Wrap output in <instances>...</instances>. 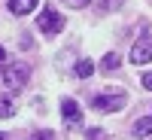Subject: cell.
<instances>
[{
  "mask_svg": "<svg viewBox=\"0 0 152 140\" xmlns=\"http://www.w3.org/2000/svg\"><path fill=\"white\" fill-rule=\"evenodd\" d=\"M149 58H152L149 34H140V37H137V43H134V49H131V61H134V64H149Z\"/></svg>",
  "mask_w": 152,
  "mask_h": 140,
  "instance_id": "5",
  "label": "cell"
},
{
  "mask_svg": "<svg viewBox=\"0 0 152 140\" xmlns=\"http://www.w3.org/2000/svg\"><path fill=\"white\" fill-rule=\"evenodd\" d=\"M100 67L113 73V70L119 67V55H116V52H110V55H104V61H100Z\"/></svg>",
  "mask_w": 152,
  "mask_h": 140,
  "instance_id": "11",
  "label": "cell"
},
{
  "mask_svg": "<svg viewBox=\"0 0 152 140\" xmlns=\"http://www.w3.org/2000/svg\"><path fill=\"white\" fill-rule=\"evenodd\" d=\"M152 134V116H143L134 122V137H149Z\"/></svg>",
  "mask_w": 152,
  "mask_h": 140,
  "instance_id": "7",
  "label": "cell"
},
{
  "mask_svg": "<svg viewBox=\"0 0 152 140\" xmlns=\"http://www.w3.org/2000/svg\"><path fill=\"white\" fill-rule=\"evenodd\" d=\"M125 92H119V88H113V92H104V95H94L91 97V107L94 110H100V113H116V110H122L125 107Z\"/></svg>",
  "mask_w": 152,
  "mask_h": 140,
  "instance_id": "1",
  "label": "cell"
},
{
  "mask_svg": "<svg viewBox=\"0 0 152 140\" xmlns=\"http://www.w3.org/2000/svg\"><path fill=\"white\" fill-rule=\"evenodd\" d=\"M125 0H97V12H116Z\"/></svg>",
  "mask_w": 152,
  "mask_h": 140,
  "instance_id": "10",
  "label": "cell"
},
{
  "mask_svg": "<svg viewBox=\"0 0 152 140\" xmlns=\"http://www.w3.org/2000/svg\"><path fill=\"white\" fill-rule=\"evenodd\" d=\"M37 28H40L43 34H61V28H64V15H61L58 9L46 6L40 15H37Z\"/></svg>",
  "mask_w": 152,
  "mask_h": 140,
  "instance_id": "3",
  "label": "cell"
},
{
  "mask_svg": "<svg viewBox=\"0 0 152 140\" xmlns=\"http://www.w3.org/2000/svg\"><path fill=\"white\" fill-rule=\"evenodd\" d=\"M61 119H64L67 128H79V125H82V110H79V104L70 100V97H64V100H61Z\"/></svg>",
  "mask_w": 152,
  "mask_h": 140,
  "instance_id": "4",
  "label": "cell"
},
{
  "mask_svg": "<svg viewBox=\"0 0 152 140\" xmlns=\"http://www.w3.org/2000/svg\"><path fill=\"white\" fill-rule=\"evenodd\" d=\"M12 110H15V104H12V97L0 95V119H9V116H12Z\"/></svg>",
  "mask_w": 152,
  "mask_h": 140,
  "instance_id": "9",
  "label": "cell"
},
{
  "mask_svg": "<svg viewBox=\"0 0 152 140\" xmlns=\"http://www.w3.org/2000/svg\"><path fill=\"white\" fill-rule=\"evenodd\" d=\"M143 88H149V92H152V73H143Z\"/></svg>",
  "mask_w": 152,
  "mask_h": 140,
  "instance_id": "15",
  "label": "cell"
},
{
  "mask_svg": "<svg viewBox=\"0 0 152 140\" xmlns=\"http://www.w3.org/2000/svg\"><path fill=\"white\" fill-rule=\"evenodd\" d=\"M67 6H73V9H79V6H85V3H91V0H64Z\"/></svg>",
  "mask_w": 152,
  "mask_h": 140,
  "instance_id": "14",
  "label": "cell"
},
{
  "mask_svg": "<svg viewBox=\"0 0 152 140\" xmlns=\"http://www.w3.org/2000/svg\"><path fill=\"white\" fill-rule=\"evenodd\" d=\"M37 0H9V12H15V15H28V12H34Z\"/></svg>",
  "mask_w": 152,
  "mask_h": 140,
  "instance_id": "6",
  "label": "cell"
},
{
  "mask_svg": "<svg viewBox=\"0 0 152 140\" xmlns=\"http://www.w3.org/2000/svg\"><path fill=\"white\" fill-rule=\"evenodd\" d=\"M94 73V61H88V58H82L79 64H76V76H82V79H88V76Z\"/></svg>",
  "mask_w": 152,
  "mask_h": 140,
  "instance_id": "8",
  "label": "cell"
},
{
  "mask_svg": "<svg viewBox=\"0 0 152 140\" xmlns=\"http://www.w3.org/2000/svg\"><path fill=\"white\" fill-rule=\"evenodd\" d=\"M0 140H3V134H0Z\"/></svg>",
  "mask_w": 152,
  "mask_h": 140,
  "instance_id": "17",
  "label": "cell"
},
{
  "mask_svg": "<svg viewBox=\"0 0 152 140\" xmlns=\"http://www.w3.org/2000/svg\"><path fill=\"white\" fill-rule=\"evenodd\" d=\"M88 140H104V131H100V128H91V131H88Z\"/></svg>",
  "mask_w": 152,
  "mask_h": 140,
  "instance_id": "13",
  "label": "cell"
},
{
  "mask_svg": "<svg viewBox=\"0 0 152 140\" xmlns=\"http://www.w3.org/2000/svg\"><path fill=\"white\" fill-rule=\"evenodd\" d=\"M31 140H55V134H52V131H37Z\"/></svg>",
  "mask_w": 152,
  "mask_h": 140,
  "instance_id": "12",
  "label": "cell"
},
{
  "mask_svg": "<svg viewBox=\"0 0 152 140\" xmlns=\"http://www.w3.org/2000/svg\"><path fill=\"white\" fill-rule=\"evenodd\" d=\"M28 76H31V70L24 64H6L3 67V85L12 88V92H21L24 82H28Z\"/></svg>",
  "mask_w": 152,
  "mask_h": 140,
  "instance_id": "2",
  "label": "cell"
},
{
  "mask_svg": "<svg viewBox=\"0 0 152 140\" xmlns=\"http://www.w3.org/2000/svg\"><path fill=\"white\" fill-rule=\"evenodd\" d=\"M0 61H6V49L3 46H0Z\"/></svg>",
  "mask_w": 152,
  "mask_h": 140,
  "instance_id": "16",
  "label": "cell"
}]
</instances>
